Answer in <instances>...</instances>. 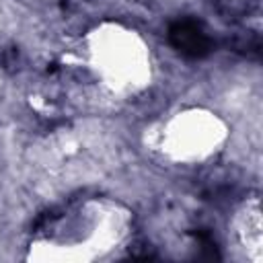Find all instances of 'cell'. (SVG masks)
<instances>
[{"mask_svg":"<svg viewBox=\"0 0 263 263\" xmlns=\"http://www.w3.org/2000/svg\"><path fill=\"white\" fill-rule=\"evenodd\" d=\"M168 43L185 58H205L212 51V41L210 37L203 33L201 25L191 21V18H183L177 21L168 27Z\"/></svg>","mask_w":263,"mask_h":263,"instance_id":"6da1fadb","label":"cell"}]
</instances>
